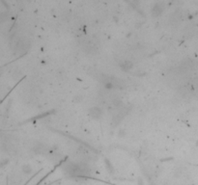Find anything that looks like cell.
Segmentation results:
<instances>
[{
  "label": "cell",
  "instance_id": "cell-4",
  "mask_svg": "<svg viewBox=\"0 0 198 185\" xmlns=\"http://www.w3.org/2000/svg\"><path fill=\"white\" fill-rule=\"evenodd\" d=\"M120 67H121V69H123V71H130V69H133V63H131V61H123V62L120 63Z\"/></svg>",
  "mask_w": 198,
  "mask_h": 185
},
{
  "label": "cell",
  "instance_id": "cell-3",
  "mask_svg": "<svg viewBox=\"0 0 198 185\" xmlns=\"http://www.w3.org/2000/svg\"><path fill=\"white\" fill-rule=\"evenodd\" d=\"M102 115H103V111L99 107H92L91 109L89 110V116L93 119H95V120L100 119Z\"/></svg>",
  "mask_w": 198,
  "mask_h": 185
},
{
  "label": "cell",
  "instance_id": "cell-5",
  "mask_svg": "<svg viewBox=\"0 0 198 185\" xmlns=\"http://www.w3.org/2000/svg\"><path fill=\"white\" fill-rule=\"evenodd\" d=\"M22 171L25 174H29L32 172V168H31V166L28 165V164H25V165L22 166Z\"/></svg>",
  "mask_w": 198,
  "mask_h": 185
},
{
  "label": "cell",
  "instance_id": "cell-1",
  "mask_svg": "<svg viewBox=\"0 0 198 185\" xmlns=\"http://www.w3.org/2000/svg\"><path fill=\"white\" fill-rule=\"evenodd\" d=\"M65 171L72 176H84L88 174L89 169L85 164L70 163L65 167Z\"/></svg>",
  "mask_w": 198,
  "mask_h": 185
},
{
  "label": "cell",
  "instance_id": "cell-2",
  "mask_svg": "<svg viewBox=\"0 0 198 185\" xmlns=\"http://www.w3.org/2000/svg\"><path fill=\"white\" fill-rule=\"evenodd\" d=\"M164 10V4L161 2H157L152 7V15L154 16H159Z\"/></svg>",
  "mask_w": 198,
  "mask_h": 185
}]
</instances>
